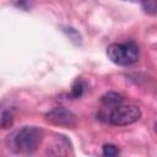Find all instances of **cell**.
Segmentation results:
<instances>
[{
	"mask_svg": "<svg viewBox=\"0 0 157 157\" xmlns=\"http://www.w3.org/2000/svg\"><path fill=\"white\" fill-rule=\"evenodd\" d=\"M13 5L21 10H25V11H28L32 9L33 4H34V0H12Z\"/></svg>",
	"mask_w": 157,
	"mask_h": 157,
	"instance_id": "obj_9",
	"label": "cell"
},
{
	"mask_svg": "<svg viewBox=\"0 0 157 157\" xmlns=\"http://www.w3.org/2000/svg\"><path fill=\"white\" fill-rule=\"evenodd\" d=\"M43 140V130L37 126H25L11 136V148L17 153L36 152Z\"/></svg>",
	"mask_w": 157,
	"mask_h": 157,
	"instance_id": "obj_1",
	"label": "cell"
},
{
	"mask_svg": "<svg viewBox=\"0 0 157 157\" xmlns=\"http://www.w3.org/2000/svg\"><path fill=\"white\" fill-rule=\"evenodd\" d=\"M13 123V114L7 110V109H2L1 112V118H0V124H1V129H7L12 125Z\"/></svg>",
	"mask_w": 157,
	"mask_h": 157,
	"instance_id": "obj_7",
	"label": "cell"
},
{
	"mask_svg": "<svg viewBox=\"0 0 157 157\" xmlns=\"http://www.w3.org/2000/svg\"><path fill=\"white\" fill-rule=\"evenodd\" d=\"M142 7L148 13H157V0H142Z\"/></svg>",
	"mask_w": 157,
	"mask_h": 157,
	"instance_id": "obj_8",
	"label": "cell"
},
{
	"mask_svg": "<svg viewBox=\"0 0 157 157\" xmlns=\"http://www.w3.org/2000/svg\"><path fill=\"white\" fill-rule=\"evenodd\" d=\"M83 91H85V82H83L81 78H77V80L74 82L72 87H71L70 97H71V98H78V97L82 96Z\"/></svg>",
	"mask_w": 157,
	"mask_h": 157,
	"instance_id": "obj_6",
	"label": "cell"
},
{
	"mask_svg": "<svg viewBox=\"0 0 157 157\" xmlns=\"http://www.w3.org/2000/svg\"><path fill=\"white\" fill-rule=\"evenodd\" d=\"M45 118L48 121L55 124V125H61V126H75L76 124V115L64 108V107H58L52 110H49L45 114Z\"/></svg>",
	"mask_w": 157,
	"mask_h": 157,
	"instance_id": "obj_4",
	"label": "cell"
},
{
	"mask_svg": "<svg viewBox=\"0 0 157 157\" xmlns=\"http://www.w3.org/2000/svg\"><path fill=\"white\" fill-rule=\"evenodd\" d=\"M103 155L107 156V157H114V156H118V155H119V148H118L115 145L107 144V145L103 146Z\"/></svg>",
	"mask_w": 157,
	"mask_h": 157,
	"instance_id": "obj_10",
	"label": "cell"
},
{
	"mask_svg": "<svg viewBox=\"0 0 157 157\" xmlns=\"http://www.w3.org/2000/svg\"><path fill=\"white\" fill-rule=\"evenodd\" d=\"M156 131H157V124H156Z\"/></svg>",
	"mask_w": 157,
	"mask_h": 157,
	"instance_id": "obj_11",
	"label": "cell"
},
{
	"mask_svg": "<svg viewBox=\"0 0 157 157\" xmlns=\"http://www.w3.org/2000/svg\"><path fill=\"white\" fill-rule=\"evenodd\" d=\"M141 118V110L137 105L125 104L117 105L109 115V123L118 126L130 125Z\"/></svg>",
	"mask_w": 157,
	"mask_h": 157,
	"instance_id": "obj_3",
	"label": "cell"
},
{
	"mask_svg": "<svg viewBox=\"0 0 157 157\" xmlns=\"http://www.w3.org/2000/svg\"><path fill=\"white\" fill-rule=\"evenodd\" d=\"M107 55L117 65H130L139 59V47L134 42L113 43L107 49Z\"/></svg>",
	"mask_w": 157,
	"mask_h": 157,
	"instance_id": "obj_2",
	"label": "cell"
},
{
	"mask_svg": "<svg viewBox=\"0 0 157 157\" xmlns=\"http://www.w3.org/2000/svg\"><path fill=\"white\" fill-rule=\"evenodd\" d=\"M124 98L121 94L117 93V92H107L105 94H103L101 97V102L107 105V107H117L123 103Z\"/></svg>",
	"mask_w": 157,
	"mask_h": 157,
	"instance_id": "obj_5",
	"label": "cell"
}]
</instances>
